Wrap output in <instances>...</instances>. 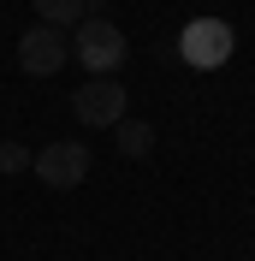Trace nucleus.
I'll return each instance as SVG.
<instances>
[{
	"label": "nucleus",
	"mask_w": 255,
	"mask_h": 261,
	"mask_svg": "<svg viewBox=\"0 0 255 261\" xmlns=\"http://www.w3.org/2000/svg\"><path fill=\"white\" fill-rule=\"evenodd\" d=\"M71 54L89 65V77H113V71L125 65L131 42H125V30H119L113 18H83V24H78V42H71Z\"/></svg>",
	"instance_id": "1"
},
{
	"label": "nucleus",
	"mask_w": 255,
	"mask_h": 261,
	"mask_svg": "<svg viewBox=\"0 0 255 261\" xmlns=\"http://www.w3.org/2000/svg\"><path fill=\"white\" fill-rule=\"evenodd\" d=\"M232 48H238V36H232L225 18H190L184 36H178V54H184L190 71H220L232 60Z\"/></svg>",
	"instance_id": "2"
},
{
	"label": "nucleus",
	"mask_w": 255,
	"mask_h": 261,
	"mask_svg": "<svg viewBox=\"0 0 255 261\" xmlns=\"http://www.w3.org/2000/svg\"><path fill=\"white\" fill-rule=\"evenodd\" d=\"M125 107H131V95H125L119 77H89V83H78V95H71V119L89 125V130H113L125 119Z\"/></svg>",
	"instance_id": "3"
},
{
	"label": "nucleus",
	"mask_w": 255,
	"mask_h": 261,
	"mask_svg": "<svg viewBox=\"0 0 255 261\" xmlns=\"http://www.w3.org/2000/svg\"><path fill=\"white\" fill-rule=\"evenodd\" d=\"M89 161H95V154H89L78 137H65V143H48L42 154H30V172L48 184V190H78V184L89 178Z\"/></svg>",
	"instance_id": "4"
},
{
	"label": "nucleus",
	"mask_w": 255,
	"mask_h": 261,
	"mask_svg": "<svg viewBox=\"0 0 255 261\" xmlns=\"http://www.w3.org/2000/svg\"><path fill=\"white\" fill-rule=\"evenodd\" d=\"M65 60H71V42H65L60 30H48V24H30V30L18 36V65H24L30 77H54Z\"/></svg>",
	"instance_id": "5"
},
{
	"label": "nucleus",
	"mask_w": 255,
	"mask_h": 261,
	"mask_svg": "<svg viewBox=\"0 0 255 261\" xmlns=\"http://www.w3.org/2000/svg\"><path fill=\"white\" fill-rule=\"evenodd\" d=\"M113 143H119L125 161H148V154H155V125H148V119H119V125H113Z\"/></svg>",
	"instance_id": "6"
},
{
	"label": "nucleus",
	"mask_w": 255,
	"mask_h": 261,
	"mask_svg": "<svg viewBox=\"0 0 255 261\" xmlns=\"http://www.w3.org/2000/svg\"><path fill=\"white\" fill-rule=\"evenodd\" d=\"M36 18L48 24V30H65V24H83L89 18V0H30Z\"/></svg>",
	"instance_id": "7"
},
{
	"label": "nucleus",
	"mask_w": 255,
	"mask_h": 261,
	"mask_svg": "<svg viewBox=\"0 0 255 261\" xmlns=\"http://www.w3.org/2000/svg\"><path fill=\"white\" fill-rule=\"evenodd\" d=\"M0 172H30V148L6 137V143H0Z\"/></svg>",
	"instance_id": "8"
}]
</instances>
